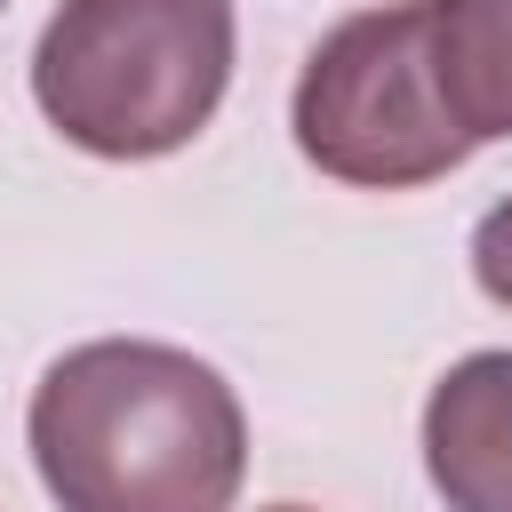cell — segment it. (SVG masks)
Segmentation results:
<instances>
[{
	"label": "cell",
	"instance_id": "cell-5",
	"mask_svg": "<svg viewBox=\"0 0 512 512\" xmlns=\"http://www.w3.org/2000/svg\"><path fill=\"white\" fill-rule=\"evenodd\" d=\"M432 64L472 144L512 136V0H432Z\"/></svg>",
	"mask_w": 512,
	"mask_h": 512
},
{
	"label": "cell",
	"instance_id": "cell-8",
	"mask_svg": "<svg viewBox=\"0 0 512 512\" xmlns=\"http://www.w3.org/2000/svg\"><path fill=\"white\" fill-rule=\"evenodd\" d=\"M0 8H8V0H0Z\"/></svg>",
	"mask_w": 512,
	"mask_h": 512
},
{
	"label": "cell",
	"instance_id": "cell-6",
	"mask_svg": "<svg viewBox=\"0 0 512 512\" xmlns=\"http://www.w3.org/2000/svg\"><path fill=\"white\" fill-rule=\"evenodd\" d=\"M472 280H480L488 304L512 312V200H496L480 216V232H472Z\"/></svg>",
	"mask_w": 512,
	"mask_h": 512
},
{
	"label": "cell",
	"instance_id": "cell-4",
	"mask_svg": "<svg viewBox=\"0 0 512 512\" xmlns=\"http://www.w3.org/2000/svg\"><path fill=\"white\" fill-rule=\"evenodd\" d=\"M424 472L448 512H512V352H464L432 384Z\"/></svg>",
	"mask_w": 512,
	"mask_h": 512
},
{
	"label": "cell",
	"instance_id": "cell-2",
	"mask_svg": "<svg viewBox=\"0 0 512 512\" xmlns=\"http://www.w3.org/2000/svg\"><path fill=\"white\" fill-rule=\"evenodd\" d=\"M232 88V0H64L32 48V104L96 160L184 152Z\"/></svg>",
	"mask_w": 512,
	"mask_h": 512
},
{
	"label": "cell",
	"instance_id": "cell-1",
	"mask_svg": "<svg viewBox=\"0 0 512 512\" xmlns=\"http://www.w3.org/2000/svg\"><path fill=\"white\" fill-rule=\"evenodd\" d=\"M24 440L56 512H232L248 472L240 392L152 336H96L48 360Z\"/></svg>",
	"mask_w": 512,
	"mask_h": 512
},
{
	"label": "cell",
	"instance_id": "cell-3",
	"mask_svg": "<svg viewBox=\"0 0 512 512\" xmlns=\"http://www.w3.org/2000/svg\"><path fill=\"white\" fill-rule=\"evenodd\" d=\"M296 152L360 192H416L472 160L432 64V0L344 16L296 72Z\"/></svg>",
	"mask_w": 512,
	"mask_h": 512
},
{
	"label": "cell",
	"instance_id": "cell-7",
	"mask_svg": "<svg viewBox=\"0 0 512 512\" xmlns=\"http://www.w3.org/2000/svg\"><path fill=\"white\" fill-rule=\"evenodd\" d=\"M272 512H312V504H272Z\"/></svg>",
	"mask_w": 512,
	"mask_h": 512
}]
</instances>
